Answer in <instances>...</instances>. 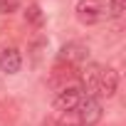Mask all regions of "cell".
<instances>
[{"mask_svg": "<svg viewBox=\"0 0 126 126\" xmlns=\"http://www.w3.org/2000/svg\"><path fill=\"white\" fill-rule=\"evenodd\" d=\"M57 62H64V64H69V67L77 69V67H82V64L89 62V47L84 42H67L64 47L59 49Z\"/></svg>", "mask_w": 126, "mask_h": 126, "instance_id": "obj_2", "label": "cell"}, {"mask_svg": "<svg viewBox=\"0 0 126 126\" xmlns=\"http://www.w3.org/2000/svg\"><path fill=\"white\" fill-rule=\"evenodd\" d=\"M119 92V72L114 67H104L99 69V84H96V99H111Z\"/></svg>", "mask_w": 126, "mask_h": 126, "instance_id": "obj_5", "label": "cell"}, {"mask_svg": "<svg viewBox=\"0 0 126 126\" xmlns=\"http://www.w3.org/2000/svg\"><path fill=\"white\" fill-rule=\"evenodd\" d=\"M20 8V0H0V13L3 15H13Z\"/></svg>", "mask_w": 126, "mask_h": 126, "instance_id": "obj_11", "label": "cell"}, {"mask_svg": "<svg viewBox=\"0 0 126 126\" xmlns=\"http://www.w3.org/2000/svg\"><path fill=\"white\" fill-rule=\"evenodd\" d=\"M25 22L32 25V27H42V25H45V13H42V8H40V5H27V10H25Z\"/></svg>", "mask_w": 126, "mask_h": 126, "instance_id": "obj_8", "label": "cell"}, {"mask_svg": "<svg viewBox=\"0 0 126 126\" xmlns=\"http://www.w3.org/2000/svg\"><path fill=\"white\" fill-rule=\"evenodd\" d=\"M82 96H84V92H82L77 84H67V87H62V89L57 92L52 106H54V111H59V114H62V111H74V109L79 106Z\"/></svg>", "mask_w": 126, "mask_h": 126, "instance_id": "obj_3", "label": "cell"}, {"mask_svg": "<svg viewBox=\"0 0 126 126\" xmlns=\"http://www.w3.org/2000/svg\"><path fill=\"white\" fill-rule=\"evenodd\" d=\"M57 126H84L77 111H62L57 116Z\"/></svg>", "mask_w": 126, "mask_h": 126, "instance_id": "obj_9", "label": "cell"}, {"mask_svg": "<svg viewBox=\"0 0 126 126\" xmlns=\"http://www.w3.org/2000/svg\"><path fill=\"white\" fill-rule=\"evenodd\" d=\"M22 69V54L17 47H3L0 49V72L3 74H17Z\"/></svg>", "mask_w": 126, "mask_h": 126, "instance_id": "obj_6", "label": "cell"}, {"mask_svg": "<svg viewBox=\"0 0 126 126\" xmlns=\"http://www.w3.org/2000/svg\"><path fill=\"white\" fill-rule=\"evenodd\" d=\"M74 111L79 114V119H82L84 126H96V124L101 121V116H104L101 101H99L96 96H82V101H79V106H77Z\"/></svg>", "mask_w": 126, "mask_h": 126, "instance_id": "obj_4", "label": "cell"}, {"mask_svg": "<svg viewBox=\"0 0 126 126\" xmlns=\"http://www.w3.org/2000/svg\"><path fill=\"white\" fill-rule=\"evenodd\" d=\"M72 79H77V69L69 67V64H64V62H57L54 69H52V74H49V84L67 87V82H72ZM62 87H59V89H62Z\"/></svg>", "mask_w": 126, "mask_h": 126, "instance_id": "obj_7", "label": "cell"}, {"mask_svg": "<svg viewBox=\"0 0 126 126\" xmlns=\"http://www.w3.org/2000/svg\"><path fill=\"white\" fill-rule=\"evenodd\" d=\"M74 13H77V20L82 25H87V27L89 25H99L106 17V8H104L101 0H79Z\"/></svg>", "mask_w": 126, "mask_h": 126, "instance_id": "obj_1", "label": "cell"}, {"mask_svg": "<svg viewBox=\"0 0 126 126\" xmlns=\"http://www.w3.org/2000/svg\"><path fill=\"white\" fill-rule=\"evenodd\" d=\"M104 8L109 10L111 17H121L124 10H126V0H106V5H104Z\"/></svg>", "mask_w": 126, "mask_h": 126, "instance_id": "obj_10", "label": "cell"}]
</instances>
